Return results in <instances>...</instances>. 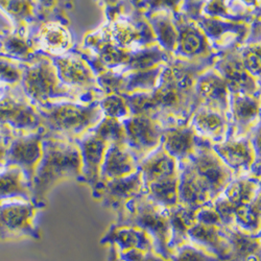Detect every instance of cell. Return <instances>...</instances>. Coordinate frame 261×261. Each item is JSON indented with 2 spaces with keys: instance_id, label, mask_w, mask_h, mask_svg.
Instances as JSON below:
<instances>
[{
  "instance_id": "6da1fadb",
  "label": "cell",
  "mask_w": 261,
  "mask_h": 261,
  "mask_svg": "<svg viewBox=\"0 0 261 261\" xmlns=\"http://www.w3.org/2000/svg\"><path fill=\"white\" fill-rule=\"evenodd\" d=\"M179 167L178 204L191 209L213 202L235 178L215 154L212 144L201 146Z\"/></svg>"
},
{
  "instance_id": "7a4b0ae2",
  "label": "cell",
  "mask_w": 261,
  "mask_h": 261,
  "mask_svg": "<svg viewBox=\"0 0 261 261\" xmlns=\"http://www.w3.org/2000/svg\"><path fill=\"white\" fill-rule=\"evenodd\" d=\"M42 147V157L32 183V202L45 209L47 195L55 186L66 180L77 181L82 159L75 141L44 135Z\"/></svg>"
},
{
  "instance_id": "3957f363",
  "label": "cell",
  "mask_w": 261,
  "mask_h": 261,
  "mask_svg": "<svg viewBox=\"0 0 261 261\" xmlns=\"http://www.w3.org/2000/svg\"><path fill=\"white\" fill-rule=\"evenodd\" d=\"M38 111L45 136L71 141H76L90 132L103 117L99 105H45L41 106Z\"/></svg>"
},
{
  "instance_id": "277c9868",
  "label": "cell",
  "mask_w": 261,
  "mask_h": 261,
  "mask_svg": "<svg viewBox=\"0 0 261 261\" xmlns=\"http://www.w3.org/2000/svg\"><path fill=\"white\" fill-rule=\"evenodd\" d=\"M143 192L155 203L169 209L178 205L180 167L160 145L138 165Z\"/></svg>"
},
{
  "instance_id": "5b68a950",
  "label": "cell",
  "mask_w": 261,
  "mask_h": 261,
  "mask_svg": "<svg viewBox=\"0 0 261 261\" xmlns=\"http://www.w3.org/2000/svg\"><path fill=\"white\" fill-rule=\"evenodd\" d=\"M116 224L130 225L144 230L154 241V249L160 256L170 259V226L168 209L151 201L142 192L130 201L116 217Z\"/></svg>"
},
{
  "instance_id": "8992f818",
  "label": "cell",
  "mask_w": 261,
  "mask_h": 261,
  "mask_svg": "<svg viewBox=\"0 0 261 261\" xmlns=\"http://www.w3.org/2000/svg\"><path fill=\"white\" fill-rule=\"evenodd\" d=\"M42 210L32 201L0 202V242H17L25 238L40 239L41 232L36 219Z\"/></svg>"
},
{
  "instance_id": "52a82bcc",
  "label": "cell",
  "mask_w": 261,
  "mask_h": 261,
  "mask_svg": "<svg viewBox=\"0 0 261 261\" xmlns=\"http://www.w3.org/2000/svg\"><path fill=\"white\" fill-rule=\"evenodd\" d=\"M122 123L125 130V144L138 163L161 145L163 127L151 116L132 114L122 120Z\"/></svg>"
},
{
  "instance_id": "ba28073f",
  "label": "cell",
  "mask_w": 261,
  "mask_h": 261,
  "mask_svg": "<svg viewBox=\"0 0 261 261\" xmlns=\"http://www.w3.org/2000/svg\"><path fill=\"white\" fill-rule=\"evenodd\" d=\"M215 154L229 167L234 177L260 176V157L246 137H228L225 141L212 144Z\"/></svg>"
},
{
  "instance_id": "9c48e42d",
  "label": "cell",
  "mask_w": 261,
  "mask_h": 261,
  "mask_svg": "<svg viewBox=\"0 0 261 261\" xmlns=\"http://www.w3.org/2000/svg\"><path fill=\"white\" fill-rule=\"evenodd\" d=\"M44 129L10 137L7 143L4 167L16 166L24 172L29 182L33 183L36 168L42 157V142Z\"/></svg>"
},
{
  "instance_id": "30bf717a",
  "label": "cell",
  "mask_w": 261,
  "mask_h": 261,
  "mask_svg": "<svg viewBox=\"0 0 261 261\" xmlns=\"http://www.w3.org/2000/svg\"><path fill=\"white\" fill-rule=\"evenodd\" d=\"M42 127L38 109L24 100L6 96L0 98V132L6 138L34 133Z\"/></svg>"
},
{
  "instance_id": "8fae6325",
  "label": "cell",
  "mask_w": 261,
  "mask_h": 261,
  "mask_svg": "<svg viewBox=\"0 0 261 261\" xmlns=\"http://www.w3.org/2000/svg\"><path fill=\"white\" fill-rule=\"evenodd\" d=\"M143 192V182L139 169L125 178L99 181L91 193L93 199L100 202L102 207L112 210L116 217L125 209L126 205Z\"/></svg>"
},
{
  "instance_id": "7c38bea8",
  "label": "cell",
  "mask_w": 261,
  "mask_h": 261,
  "mask_svg": "<svg viewBox=\"0 0 261 261\" xmlns=\"http://www.w3.org/2000/svg\"><path fill=\"white\" fill-rule=\"evenodd\" d=\"M261 193V178L251 176L236 177L213 202L226 226L233 224L235 212L253 201Z\"/></svg>"
},
{
  "instance_id": "4fadbf2b",
  "label": "cell",
  "mask_w": 261,
  "mask_h": 261,
  "mask_svg": "<svg viewBox=\"0 0 261 261\" xmlns=\"http://www.w3.org/2000/svg\"><path fill=\"white\" fill-rule=\"evenodd\" d=\"M205 144L211 143L195 133L189 122L163 128L161 146L179 164L192 157L195 151Z\"/></svg>"
},
{
  "instance_id": "5bb4252c",
  "label": "cell",
  "mask_w": 261,
  "mask_h": 261,
  "mask_svg": "<svg viewBox=\"0 0 261 261\" xmlns=\"http://www.w3.org/2000/svg\"><path fill=\"white\" fill-rule=\"evenodd\" d=\"M80 148L82 168L77 182L93 189L100 180V169L108 144L90 132L75 141Z\"/></svg>"
},
{
  "instance_id": "9a60e30c",
  "label": "cell",
  "mask_w": 261,
  "mask_h": 261,
  "mask_svg": "<svg viewBox=\"0 0 261 261\" xmlns=\"http://www.w3.org/2000/svg\"><path fill=\"white\" fill-rule=\"evenodd\" d=\"M189 123L195 133L211 144L223 142L231 135L230 116L208 107L195 108Z\"/></svg>"
},
{
  "instance_id": "2e32d148",
  "label": "cell",
  "mask_w": 261,
  "mask_h": 261,
  "mask_svg": "<svg viewBox=\"0 0 261 261\" xmlns=\"http://www.w3.org/2000/svg\"><path fill=\"white\" fill-rule=\"evenodd\" d=\"M230 137H246L259 123L260 105L253 94L233 93L229 100Z\"/></svg>"
},
{
  "instance_id": "e0dca14e",
  "label": "cell",
  "mask_w": 261,
  "mask_h": 261,
  "mask_svg": "<svg viewBox=\"0 0 261 261\" xmlns=\"http://www.w3.org/2000/svg\"><path fill=\"white\" fill-rule=\"evenodd\" d=\"M100 244L105 246L112 244L116 246L120 253L133 250L142 252L155 251L153 238L144 230L135 226L116 223L108 228L100 239Z\"/></svg>"
},
{
  "instance_id": "ac0fdd59",
  "label": "cell",
  "mask_w": 261,
  "mask_h": 261,
  "mask_svg": "<svg viewBox=\"0 0 261 261\" xmlns=\"http://www.w3.org/2000/svg\"><path fill=\"white\" fill-rule=\"evenodd\" d=\"M138 161L125 143L110 144L103 157L99 181L128 177L138 170Z\"/></svg>"
},
{
  "instance_id": "d6986e66",
  "label": "cell",
  "mask_w": 261,
  "mask_h": 261,
  "mask_svg": "<svg viewBox=\"0 0 261 261\" xmlns=\"http://www.w3.org/2000/svg\"><path fill=\"white\" fill-rule=\"evenodd\" d=\"M24 90L28 96L40 103L47 105L48 100L60 94L56 74L47 64H39L24 75Z\"/></svg>"
},
{
  "instance_id": "ffe728a7",
  "label": "cell",
  "mask_w": 261,
  "mask_h": 261,
  "mask_svg": "<svg viewBox=\"0 0 261 261\" xmlns=\"http://www.w3.org/2000/svg\"><path fill=\"white\" fill-rule=\"evenodd\" d=\"M223 228L197 222L188 231L189 243L222 261H227L230 255V244Z\"/></svg>"
},
{
  "instance_id": "44dd1931",
  "label": "cell",
  "mask_w": 261,
  "mask_h": 261,
  "mask_svg": "<svg viewBox=\"0 0 261 261\" xmlns=\"http://www.w3.org/2000/svg\"><path fill=\"white\" fill-rule=\"evenodd\" d=\"M224 233L230 244L227 261H261V234H251L235 225L225 226Z\"/></svg>"
},
{
  "instance_id": "7402d4cb",
  "label": "cell",
  "mask_w": 261,
  "mask_h": 261,
  "mask_svg": "<svg viewBox=\"0 0 261 261\" xmlns=\"http://www.w3.org/2000/svg\"><path fill=\"white\" fill-rule=\"evenodd\" d=\"M198 209L187 208L179 204L168 209L170 226L169 250L171 255L179 248L189 244L188 231L197 223Z\"/></svg>"
},
{
  "instance_id": "603a6c76",
  "label": "cell",
  "mask_w": 261,
  "mask_h": 261,
  "mask_svg": "<svg viewBox=\"0 0 261 261\" xmlns=\"http://www.w3.org/2000/svg\"><path fill=\"white\" fill-rule=\"evenodd\" d=\"M10 200L32 201V185L16 166L0 169V202Z\"/></svg>"
},
{
  "instance_id": "cb8c5ba5",
  "label": "cell",
  "mask_w": 261,
  "mask_h": 261,
  "mask_svg": "<svg viewBox=\"0 0 261 261\" xmlns=\"http://www.w3.org/2000/svg\"><path fill=\"white\" fill-rule=\"evenodd\" d=\"M199 96L204 107L215 109L227 115L229 114L228 87L225 81L214 74L204 77L199 86Z\"/></svg>"
},
{
  "instance_id": "d4e9b609",
  "label": "cell",
  "mask_w": 261,
  "mask_h": 261,
  "mask_svg": "<svg viewBox=\"0 0 261 261\" xmlns=\"http://www.w3.org/2000/svg\"><path fill=\"white\" fill-rule=\"evenodd\" d=\"M222 70L228 89L233 93L253 94L255 86L242 63L236 61L225 62Z\"/></svg>"
},
{
  "instance_id": "484cf974",
  "label": "cell",
  "mask_w": 261,
  "mask_h": 261,
  "mask_svg": "<svg viewBox=\"0 0 261 261\" xmlns=\"http://www.w3.org/2000/svg\"><path fill=\"white\" fill-rule=\"evenodd\" d=\"M232 225L251 234H261V193L235 212Z\"/></svg>"
},
{
  "instance_id": "4316f807",
  "label": "cell",
  "mask_w": 261,
  "mask_h": 261,
  "mask_svg": "<svg viewBox=\"0 0 261 261\" xmlns=\"http://www.w3.org/2000/svg\"><path fill=\"white\" fill-rule=\"evenodd\" d=\"M61 79L71 85H86L91 81V73L87 65L79 58L66 57L57 61Z\"/></svg>"
},
{
  "instance_id": "83f0119b",
  "label": "cell",
  "mask_w": 261,
  "mask_h": 261,
  "mask_svg": "<svg viewBox=\"0 0 261 261\" xmlns=\"http://www.w3.org/2000/svg\"><path fill=\"white\" fill-rule=\"evenodd\" d=\"M40 40L46 49L62 51L70 44V34L62 24L48 23L42 28Z\"/></svg>"
},
{
  "instance_id": "f1b7e54d",
  "label": "cell",
  "mask_w": 261,
  "mask_h": 261,
  "mask_svg": "<svg viewBox=\"0 0 261 261\" xmlns=\"http://www.w3.org/2000/svg\"><path fill=\"white\" fill-rule=\"evenodd\" d=\"M91 132L105 141L108 145L114 143H125V130L121 120L102 117L91 129Z\"/></svg>"
},
{
  "instance_id": "f546056e",
  "label": "cell",
  "mask_w": 261,
  "mask_h": 261,
  "mask_svg": "<svg viewBox=\"0 0 261 261\" xmlns=\"http://www.w3.org/2000/svg\"><path fill=\"white\" fill-rule=\"evenodd\" d=\"M99 108L103 117L115 118L122 121L130 116V110L126 99L117 94L108 95L101 100Z\"/></svg>"
},
{
  "instance_id": "4dcf8cb0",
  "label": "cell",
  "mask_w": 261,
  "mask_h": 261,
  "mask_svg": "<svg viewBox=\"0 0 261 261\" xmlns=\"http://www.w3.org/2000/svg\"><path fill=\"white\" fill-rule=\"evenodd\" d=\"M171 261H222L214 255L204 251L203 249L187 244L173 252L170 257Z\"/></svg>"
},
{
  "instance_id": "1f68e13d",
  "label": "cell",
  "mask_w": 261,
  "mask_h": 261,
  "mask_svg": "<svg viewBox=\"0 0 261 261\" xmlns=\"http://www.w3.org/2000/svg\"><path fill=\"white\" fill-rule=\"evenodd\" d=\"M179 49L183 55L191 56L201 53L204 48L203 37L194 30L187 29L178 39Z\"/></svg>"
},
{
  "instance_id": "d6a6232c",
  "label": "cell",
  "mask_w": 261,
  "mask_h": 261,
  "mask_svg": "<svg viewBox=\"0 0 261 261\" xmlns=\"http://www.w3.org/2000/svg\"><path fill=\"white\" fill-rule=\"evenodd\" d=\"M143 32H139L132 24L125 22L115 23L111 30L112 39L115 40L120 46H127L133 44L138 39H141Z\"/></svg>"
},
{
  "instance_id": "836d02e7",
  "label": "cell",
  "mask_w": 261,
  "mask_h": 261,
  "mask_svg": "<svg viewBox=\"0 0 261 261\" xmlns=\"http://www.w3.org/2000/svg\"><path fill=\"white\" fill-rule=\"evenodd\" d=\"M156 32L162 45L167 49H172L177 45L179 36L177 31L168 20L161 19L156 22Z\"/></svg>"
},
{
  "instance_id": "e575fe53",
  "label": "cell",
  "mask_w": 261,
  "mask_h": 261,
  "mask_svg": "<svg viewBox=\"0 0 261 261\" xmlns=\"http://www.w3.org/2000/svg\"><path fill=\"white\" fill-rule=\"evenodd\" d=\"M158 70H140L129 79L127 83L128 89H150L154 87Z\"/></svg>"
},
{
  "instance_id": "d590c367",
  "label": "cell",
  "mask_w": 261,
  "mask_h": 261,
  "mask_svg": "<svg viewBox=\"0 0 261 261\" xmlns=\"http://www.w3.org/2000/svg\"><path fill=\"white\" fill-rule=\"evenodd\" d=\"M163 55L159 51H145L138 54L134 57H130L128 59V63L130 67L138 70H145L148 69L150 66L157 64L161 59Z\"/></svg>"
},
{
  "instance_id": "8d00e7d4",
  "label": "cell",
  "mask_w": 261,
  "mask_h": 261,
  "mask_svg": "<svg viewBox=\"0 0 261 261\" xmlns=\"http://www.w3.org/2000/svg\"><path fill=\"white\" fill-rule=\"evenodd\" d=\"M197 222L206 224V225L217 226V227H225L226 226L221 215L214 208L212 202L200 207L197 210Z\"/></svg>"
},
{
  "instance_id": "74e56055",
  "label": "cell",
  "mask_w": 261,
  "mask_h": 261,
  "mask_svg": "<svg viewBox=\"0 0 261 261\" xmlns=\"http://www.w3.org/2000/svg\"><path fill=\"white\" fill-rule=\"evenodd\" d=\"M2 48H4L9 55L23 58L30 55V46L28 43L19 37H9L2 42Z\"/></svg>"
},
{
  "instance_id": "f35d334b",
  "label": "cell",
  "mask_w": 261,
  "mask_h": 261,
  "mask_svg": "<svg viewBox=\"0 0 261 261\" xmlns=\"http://www.w3.org/2000/svg\"><path fill=\"white\" fill-rule=\"evenodd\" d=\"M0 5L18 19H25L32 14V7L28 0H0Z\"/></svg>"
},
{
  "instance_id": "ab89813d",
  "label": "cell",
  "mask_w": 261,
  "mask_h": 261,
  "mask_svg": "<svg viewBox=\"0 0 261 261\" xmlns=\"http://www.w3.org/2000/svg\"><path fill=\"white\" fill-rule=\"evenodd\" d=\"M100 58L102 62L109 66H115L124 63L125 61L128 62L129 57L126 56L122 50L117 48L113 45H105L100 50Z\"/></svg>"
},
{
  "instance_id": "60d3db41",
  "label": "cell",
  "mask_w": 261,
  "mask_h": 261,
  "mask_svg": "<svg viewBox=\"0 0 261 261\" xmlns=\"http://www.w3.org/2000/svg\"><path fill=\"white\" fill-rule=\"evenodd\" d=\"M244 67L254 75L260 73V47L253 46L248 48L244 54Z\"/></svg>"
},
{
  "instance_id": "b9f144b4",
  "label": "cell",
  "mask_w": 261,
  "mask_h": 261,
  "mask_svg": "<svg viewBox=\"0 0 261 261\" xmlns=\"http://www.w3.org/2000/svg\"><path fill=\"white\" fill-rule=\"evenodd\" d=\"M120 255L124 261H171L170 259L160 256L155 251L142 252L133 250L120 253Z\"/></svg>"
},
{
  "instance_id": "7bdbcfd3",
  "label": "cell",
  "mask_w": 261,
  "mask_h": 261,
  "mask_svg": "<svg viewBox=\"0 0 261 261\" xmlns=\"http://www.w3.org/2000/svg\"><path fill=\"white\" fill-rule=\"evenodd\" d=\"M0 77L8 82H15L19 80L20 74L19 71L14 68L12 65L7 62L0 61Z\"/></svg>"
},
{
  "instance_id": "ee69618b",
  "label": "cell",
  "mask_w": 261,
  "mask_h": 261,
  "mask_svg": "<svg viewBox=\"0 0 261 261\" xmlns=\"http://www.w3.org/2000/svg\"><path fill=\"white\" fill-rule=\"evenodd\" d=\"M206 12L211 16H220L227 13L223 0H211L206 7Z\"/></svg>"
},
{
  "instance_id": "f6af8a7d",
  "label": "cell",
  "mask_w": 261,
  "mask_h": 261,
  "mask_svg": "<svg viewBox=\"0 0 261 261\" xmlns=\"http://www.w3.org/2000/svg\"><path fill=\"white\" fill-rule=\"evenodd\" d=\"M205 30L212 37L221 36L225 31L224 25L220 22H215V21H207V22H205Z\"/></svg>"
},
{
  "instance_id": "bcb514c9",
  "label": "cell",
  "mask_w": 261,
  "mask_h": 261,
  "mask_svg": "<svg viewBox=\"0 0 261 261\" xmlns=\"http://www.w3.org/2000/svg\"><path fill=\"white\" fill-rule=\"evenodd\" d=\"M108 247V255L106 261H124L120 255V252L116 248V246L109 244L106 245Z\"/></svg>"
},
{
  "instance_id": "7dc6e473",
  "label": "cell",
  "mask_w": 261,
  "mask_h": 261,
  "mask_svg": "<svg viewBox=\"0 0 261 261\" xmlns=\"http://www.w3.org/2000/svg\"><path fill=\"white\" fill-rule=\"evenodd\" d=\"M180 0H150L149 4L151 7H166L175 8Z\"/></svg>"
},
{
  "instance_id": "c3c4849f",
  "label": "cell",
  "mask_w": 261,
  "mask_h": 261,
  "mask_svg": "<svg viewBox=\"0 0 261 261\" xmlns=\"http://www.w3.org/2000/svg\"><path fill=\"white\" fill-rule=\"evenodd\" d=\"M7 143L8 138L0 136V169L4 167V161H5V155L7 150Z\"/></svg>"
},
{
  "instance_id": "681fc988",
  "label": "cell",
  "mask_w": 261,
  "mask_h": 261,
  "mask_svg": "<svg viewBox=\"0 0 261 261\" xmlns=\"http://www.w3.org/2000/svg\"><path fill=\"white\" fill-rule=\"evenodd\" d=\"M106 2H109V3H112V2H114V0H106Z\"/></svg>"
}]
</instances>
